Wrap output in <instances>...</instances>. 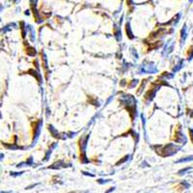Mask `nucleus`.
Segmentation results:
<instances>
[{
  "label": "nucleus",
  "instance_id": "1",
  "mask_svg": "<svg viewBox=\"0 0 193 193\" xmlns=\"http://www.w3.org/2000/svg\"><path fill=\"white\" fill-rule=\"evenodd\" d=\"M27 54H28V55H30V56H34L35 54H36L35 48H33V47H28V49H27Z\"/></svg>",
  "mask_w": 193,
  "mask_h": 193
},
{
  "label": "nucleus",
  "instance_id": "2",
  "mask_svg": "<svg viewBox=\"0 0 193 193\" xmlns=\"http://www.w3.org/2000/svg\"><path fill=\"white\" fill-rule=\"evenodd\" d=\"M126 33H128V36H129V38H131V39L133 38V36H132V33H131V27H129L128 23L126 24Z\"/></svg>",
  "mask_w": 193,
  "mask_h": 193
},
{
  "label": "nucleus",
  "instance_id": "3",
  "mask_svg": "<svg viewBox=\"0 0 193 193\" xmlns=\"http://www.w3.org/2000/svg\"><path fill=\"white\" fill-rule=\"evenodd\" d=\"M49 131H50L51 132H52L53 136H55V137H58V136H59L58 133H57V131L53 128V126H49Z\"/></svg>",
  "mask_w": 193,
  "mask_h": 193
},
{
  "label": "nucleus",
  "instance_id": "4",
  "mask_svg": "<svg viewBox=\"0 0 193 193\" xmlns=\"http://www.w3.org/2000/svg\"><path fill=\"white\" fill-rule=\"evenodd\" d=\"M182 36H183V40H185V26L183 27V31H182Z\"/></svg>",
  "mask_w": 193,
  "mask_h": 193
},
{
  "label": "nucleus",
  "instance_id": "5",
  "mask_svg": "<svg viewBox=\"0 0 193 193\" xmlns=\"http://www.w3.org/2000/svg\"><path fill=\"white\" fill-rule=\"evenodd\" d=\"M136 84H137V80H133V82H132V83L131 84V87L134 86V85H136Z\"/></svg>",
  "mask_w": 193,
  "mask_h": 193
}]
</instances>
